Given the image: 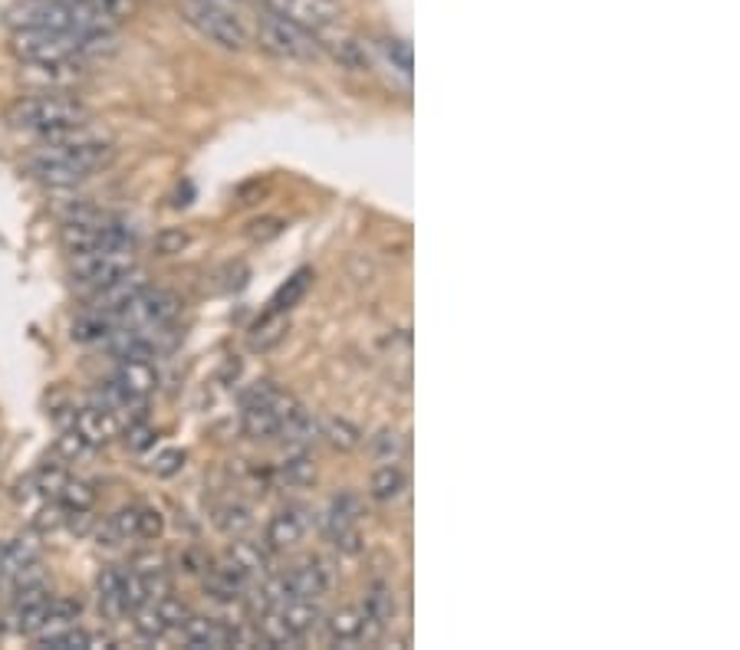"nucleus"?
<instances>
[{
	"mask_svg": "<svg viewBox=\"0 0 740 650\" xmlns=\"http://www.w3.org/2000/svg\"><path fill=\"white\" fill-rule=\"evenodd\" d=\"M116 329V316L106 312H86L73 322V342H103Z\"/></svg>",
	"mask_w": 740,
	"mask_h": 650,
	"instance_id": "27",
	"label": "nucleus"
},
{
	"mask_svg": "<svg viewBox=\"0 0 740 650\" xmlns=\"http://www.w3.org/2000/svg\"><path fill=\"white\" fill-rule=\"evenodd\" d=\"M57 503L73 516V512H90L93 506H96V489L90 486V483H83V480H67L63 483V489L57 493Z\"/></svg>",
	"mask_w": 740,
	"mask_h": 650,
	"instance_id": "28",
	"label": "nucleus"
},
{
	"mask_svg": "<svg viewBox=\"0 0 740 650\" xmlns=\"http://www.w3.org/2000/svg\"><path fill=\"white\" fill-rule=\"evenodd\" d=\"M247 588H250V575H247L234 558H227L224 565L211 568V575H208V591H211L214 598H221V601L244 598Z\"/></svg>",
	"mask_w": 740,
	"mask_h": 650,
	"instance_id": "17",
	"label": "nucleus"
},
{
	"mask_svg": "<svg viewBox=\"0 0 740 650\" xmlns=\"http://www.w3.org/2000/svg\"><path fill=\"white\" fill-rule=\"evenodd\" d=\"M50 607H54V594H50V588L44 581L40 584L17 588L11 607H8V617H4L8 621L4 630L8 634H17V637H37V634L47 630Z\"/></svg>",
	"mask_w": 740,
	"mask_h": 650,
	"instance_id": "7",
	"label": "nucleus"
},
{
	"mask_svg": "<svg viewBox=\"0 0 740 650\" xmlns=\"http://www.w3.org/2000/svg\"><path fill=\"white\" fill-rule=\"evenodd\" d=\"M70 257H73V276L93 289L113 283L116 276L136 267V247H99V250L70 253Z\"/></svg>",
	"mask_w": 740,
	"mask_h": 650,
	"instance_id": "8",
	"label": "nucleus"
},
{
	"mask_svg": "<svg viewBox=\"0 0 740 650\" xmlns=\"http://www.w3.org/2000/svg\"><path fill=\"white\" fill-rule=\"evenodd\" d=\"M67 480H70L67 466H63V463H57V460H47V463H40V470L34 473L31 486H34L40 496L57 499V493L63 489V483H67Z\"/></svg>",
	"mask_w": 740,
	"mask_h": 650,
	"instance_id": "32",
	"label": "nucleus"
},
{
	"mask_svg": "<svg viewBox=\"0 0 740 650\" xmlns=\"http://www.w3.org/2000/svg\"><path fill=\"white\" fill-rule=\"evenodd\" d=\"M359 512H362V503H359V496L355 493H339L332 503H329V509H326V516H322V529H326V535L332 539V545L339 548V552H359L362 548V535H359Z\"/></svg>",
	"mask_w": 740,
	"mask_h": 650,
	"instance_id": "10",
	"label": "nucleus"
},
{
	"mask_svg": "<svg viewBox=\"0 0 740 650\" xmlns=\"http://www.w3.org/2000/svg\"><path fill=\"white\" fill-rule=\"evenodd\" d=\"M392 611H396V601H392V591L386 588V584H373V591L365 594V604H362V614L368 617V621H376V624H389V617H392Z\"/></svg>",
	"mask_w": 740,
	"mask_h": 650,
	"instance_id": "34",
	"label": "nucleus"
},
{
	"mask_svg": "<svg viewBox=\"0 0 740 650\" xmlns=\"http://www.w3.org/2000/svg\"><path fill=\"white\" fill-rule=\"evenodd\" d=\"M214 525H218V532H224L227 539H240L250 525H254V512H250V506H244V503H224V506H218L214 509Z\"/></svg>",
	"mask_w": 740,
	"mask_h": 650,
	"instance_id": "24",
	"label": "nucleus"
},
{
	"mask_svg": "<svg viewBox=\"0 0 740 650\" xmlns=\"http://www.w3.org/2000/svg\"><path fill=\"white\" fill-rule=\"evenodd\" d=\"M83 4H93V8H99V11H106L119 21L132 8V0H83Z\"/></svg>",
	"mask_w": 740,
	"mask_h": 650,
	"instance_id": "45",
	"label": "nucleus"
},
{
	"mask_svg": "<svg viewBox=\"0 0 740 650\" xmlns=\"http://www.w3.org/2000/svg\"><path fill=\"white\" fill-rule=\"evenodd\" d=\"M280 335H283V319H280V312H270L263 322H257V329L250 335V345L254 348H270Z\"/></svg>",
	"mask_w": 740,
	"mask_h": 650,
	"instance_id": "36",
	"label": "nucleus"
},
{
	"mask_svg": "<svg viewBox=\"0 0 740 650\" xmlns=\"http://www.w3.org/2000/svg\"><path fill=\"white\" fill-rule=\"evenodd\" d=\"M126 440H129V447H132V450H145V447L155 440V434H152V427H149V424H142V421H139V424H129Z\"/></svg>",
	"mask_w": 740,
	"mask_h": 650,
	"instance_id": "44",
	"label": "nucleus"
},
{
	"mask_svg": "<svg viewBox=\"0 0 740 650\" xmlns=\"http://www.w3.org/2000/svg\"><path fill=\"white\" fill-rule=\"evenodd\" d=\"M283 234V221H277V217H260V221H254L250 227H247V237L254 240V244H270L273 237H280Z\"/></svg>",
	"mask_w": 740,
	"mask_h": 650,
	"instance_id": "41",
	"label": "nucleus"
},
{
	"mask_svg": "<svg viewBox=\"0 0 740 650\" xmlns=\"http://www.w3.org/2000/svg\"><path fill=\"white\" fill-rule=\"evenodd\" d=\"M306 289H309V270L293 273V276H290V280L277 289V296H273V303H270V306H273L270 312H280V316H283V312H290V309H293V306L306 296Z\"/></svg>",
	"mask_w": 740,
	"mask_h": 650,
	"instance_id": "30",
	"label": "nucleus"
},
{
	"mask_svg": "<svg viewBox=\"0 0 740 650\" xmlns=\"http://www.w3.org/2000/svg\"><path fill=\"white\" fill-rule=\"evenodd\" d=\"M290 398L277 394L270 401H260V404H244V414H240V427L247 437L254 440H273L280 437V421L283 414L290 411Z\"/></svg>",
	"mask_w": 740,
	"mask_h": 650,
	"instance_id": "11",
	"label": "nucleus"
},
{
	"mask_svg": "<svg viewBox=\"0 0 740 650\" xmlns=\"http://www.w3.org/2000/svg\"><path fill=\"white\" fill-rule=\"evenodd\" d=\"M277 611H280V617H283L299 637H306V634L322 621V611L316 607V598H290V601H283Z\"/></svg>",
	"mask_w": 740,
	"mask_h": 650,
	"instance_id": "23",
	"label": "nucleus"
},
{
	"mask_svg": "<svg viewBox=\"0 0 740 650\" xmlns=\"http://www.w3.org/2000/svg\"><path fill=\"white\" fill-rule=\"evenodd\" d=\"M280 476H283L286 486H309L316 480V463H313V457L306 450H296L293 457L283 460Z\"/></svg>",
	"mask_w": 740,
	"mask_h": 650,
	"instance_id": "31",
	"label": "nucleus"
},
{
	"mask_svg": "<svg viewBox=\"0 0 740 650\" xmlns=\"http://www.w3.org/2000/svg\"><path fill=\"white\" fill-rule=\"evenodd\" d=\"M373 453L386 463V460H399L402 453H406V437L399 434V430H392V427H386V430H379L376 437H373Z\"/></svg>",
	"mask_w": 740,
	"mask_h": 650,
	"instance_id": "35",
	"label": "nucleus"
},
{
	"mask_svg": "<svg viewBox=\"0 0 740 650\" xmlns=\"http://www.w3.org/2000/svg\"><path fill=\"white\" fill-rule=\"evenodd\" d=\"M11 27H37V31H63V34H113L116 17L83 4V0H21L11 8Z\"/></svg>",
	"mask_w": 740,
	"mask_h": 650,
	"instance_id": "2",
	"label": "nucleus"
},
{
	"mask_svg": "<svg viewBox=\"0 0 740 650\" xmlns=\"http://www.w3.org/2000/svg\"><path fill=\"white\" fill-rule=\"evenodd\" d=\"M116 158L113 142L86 126L57 132V135H44L40 149L31 155L27 168L37 181L50 185V188H73L86 178H93L96 172L109 168Z\"/></svg>",
	"mask_w": 740,
	"mask_h": 650,
	"instance_id": "1",
	"label": "nucleus"
},
{
	"mask_svg": "<svg viewBox=\"0 0 740 650\" xmlns=\"http://www.w3.org/2000/svg\"><path fill=\"white\" fill-rule=\"evenodd\" d=\"M80 611H83L80 601H73V598H57V594H54V607H50L47 627H70V624L80 617Z\"/></svg>",
	"mask_w": 740,
	"mask_h": 650,
	"instance_id": "38",
	"label": "nucleus"
},
{
	"mask_svg": "<svg viewBox=\"0 0 740 650\" xmlns=\"http://www.w3.org/2000/svg\"><path fill=\"white\" fill-rule=\"evenodd\" d=\"M73 427L93 444V447H103V444H109L113 437H119V430H122V424H119V417H116V411H109V407H83V411H77L73 414Z\"/></svg>",
	"mask_w": 740,
	"mask_h": 650,
	"instance_id": "15",
	"label": "nucleus"
},
{
	"mask_svg": "<svg viewBox=\"0 0 740 650\" xmlns=\"http://www.w3.org/2000/svg\"><path fill=\"white\" fill-rule=\"evenodd\" d=\"M99 545H122L139 539V506H126L119 512H113L103 525H99Z\"/></svg>",
	"mask_w": 740,
	"mask_h": 650,
	"instance_id": "21",
	"label": "nucleus"
},
{
	"mask_svg": "<svg viewBox=\"0 0 740 650\" xmlns=\"http://www.w3.org/2000/svg\"><path fill=\"white\" fill-rule=\"evenodd\" d=\"M326 634H329V640L339 643V647L359 643L362 634H365V614H362V607H339L336 614H329Z\"/></svg>",
	"mask_w": 740,
	"mask_h": 650,
	"instance_id": "20",
	"label": "nucleus"
},
{
	"mask_svg": "<svg viewBox=\"0 0 740 650\" xmlns=\"http://www.w3.org/2000/svg\"><path fill=\"white\" fill-rule=\"evenodd\" d=\"M181 312V303L175 293L168 289H142L122 312H116L119 326H132V329H149V332H165Z\"/></svg>",
	"mask_w": 740,
	"mask_h": 650,
	"instance_id": "6",
	"label": "nucleus"
},
{
	"mask_svg": "<svg viewBox=\"0 0 740 650\" xmlns=\"http://www.w3.org/2000/svg\"><path fill=\"white\" fill-rule=\"evenodd\" d=\"M165 532V516L152 506H139V539L155 542Z\"/></svg>",
	"mask_w": 740,
	"mask_h": 650,
	"instance_id": "39",
	"label": "nucleus"
},
{
	"mask_svg": "<svg viewBox=\"0 0 740 650\" xmlns=\"http://www.w3.org/2000/svg\"><path fill=\"white\" fill-rule=\"evenodd\" d=\"M383 50H386V60L392 63V70H399L402 76H412V47L406 40H386Z\"/></svg>",
	"mask_w": 740,
	"mask_h": 650,
	"instance_id": "40",
	"label": "nucleus"
},
{
	"mask_svg": "<svg viewBox=\"0 0 740 650\" xmlns=\"http://www.w3.org/2000/svg\"><path fill=\"white\" fill-rule=\"evenodd\" d=\"M188 240L191 237L185 231H162L155 237V250H158V257H175V253H181L188 247Z\"/></svg>",
	"mask_w": 740,
	"mask_h": 650,
	"instance_id": "42",
	"label": "nucleus"
},
{
	"mask_svg": "<svg viewBox=\"0 0 740 650\" xmlns=\"http://www.w3.org/2000/svg\"><path fill=\"white\" fill-rule=\"evenodd\" d=\"M181 466H185V453L181 450H165V453L155 457V473L158 476H175Z\"/></svg>",
	"mask_w": 740,
	"mask_h": 650,
	"instance_id": "43",
	"label": "nucleus"
},
{
	"mask_svg": "<svg viewBox=\"0 0 740 650\" xmlns=\"http://www.w3.org/2000/svg\"><path fill=\"white\" fill-rule=\"evenodd\" d=\"M149 286V280H145V273L142 270H129V273H122V276H116L113 283H106V286H99L96 293H93V312H106V316H116V312H122L142 289Z\"/></svg>",
	"mask_w": 740,
	"mask_h": 650,
	"instance_id": "12",
	"label": "nucleus"
},
{
	"mask_svg": "<svg viewBox=\"0 0 740 650\" xmlns=\"http://www.w3.org/2000/svg\"><path fill=\"white\" fill-rule=\"evenodd\" d=\"M8 122L17 132H31V135H57L77 126L90 122V106L73 99V96H57V93H44V96H27L21 103L11 106Z\"/></svg>",
	"mask_w": 740,
	"mask_h": 650,
	"instance_id": "3",
	"label": "nucleus"
},
{
	"mask_svg": "<svg viewBox=\"0 0 740 650\" xmlns=\"http://www.w3.org/2000/svg\"><path fill=\"white\" fill-rule=\"evenodd\" d=\"M406 489H409V473L399 466V460H386L373 473V480H368V493L379 503H396Z\"/></svg>",
	"mask_w": 740,
	"mask_h": 650,
	"instance_id": "19",
	"label": "nucleus"
},
{
	"mask_svg": "<svg viewBox=\"0 0 740 650\" xmlns=\"http://www.w3.org/2000/svg\"><path fill=\"white\" fill-rule=\"evenodd\" d=\"M231 558L254 578V575H263L270 578L273 575V565H270V548L260 545V542H234L231 545Z\"/></svg>",
	"mask_w": 740,
	"mask_h": 650,
	"instance_id": "25",
	"label": "nucleus"
},
{
	"mask_svg": "<svg viewBox=\"0 0 740 650\" xmlns=\"http://www.w3.org/2000/svg\"><path fill=\"white\" fill-rule=\"evenodd\" d=\"M260 4H263V11H273V14L313 31L316 37L336 31L342 21V8L336 0H260Z\"/></svg>",
	"mask_w": 740,
	"mask_h": 650,
	"instance_id": "9",
	"label": "nucleus"
},
{
	"mask_svg": "<svg viewBox=\"0 0 740 650\" xmlns=\"http://www.w3.org/2000/svg\"><path fill=\"white\" fill-rule=\"evenodd\" d=\"M96 591H99V607H103L106 617H122V614H129V611H126V601H122V568H119V565H106V568L99 571Z\"/></svg>",
	"mask_w": 740,
	"mask_h": 650,
	"instance_id": "22",
	"label": "nucleus"
},
{
	"mask_svg": "<svg viewBox=\"0 0 740 650\" xmlns=\"http://www.w3.org/2000/svg\"><path fill=\"white\" fill-rule=\"evenodd\" d=\"M57 450L67 457V460H80V457H90L96 447L77 430V427H70V430H63V437H60V444H57Z\"/></svg>",
	"mask_w": 740,
	"mask_h": 650,
	"instance_id": "37",
	"label": "nucleus"
},
{
	"mask_svg": "<svg viewBox=\"0 0 740 650\" xmlns=\"http://www.w3.org/2000/svg\"><path fill=\"white\" fill-rule=\"evenodd\" d=\"M181 640L195 650L204 647H231V627L214 621V617H201V614H188V621L178 627Z\"/></svg>",
	"mask_w": 740,
	"mask_h": 650,
	"instance_id": "16",
	"label": "nucleus"
},
{
	"mask_svg": "<svg viewBox=\"0 0 740 650\" xmlns=\"http://www.w3.org/2000/svg\"><path fill=\"white\" fill-rule=\"evenodd\" d=\"M132 614H136V630H139V637H145V640H162V637L172 630L168 621L162 617V611H158L155 601H145V604L136 607Z\"/></svg>",
	"mask_w": 740,
	"mask_h": 650,
	"instance_id": "33",
	"label": "nucleus"
},
{
	"mask_svg": "<svg viewBox=\"0 0 740 650\" xmlns=\"http://www.w3.org/2000/svg\"><path fill=\"white\" fill-rule=\"evenodd\" d=\"M280 437L286 444H296V447H306L319 437V421L313 417V411H306L303 404H290V411L283 414L280 421Z\"/></svg>",
	"mask_w": 740,
	"mask_h": 650,
	"instance_id": "18",
	"label": "nucleus"
},
{
	"mask_svg": "<svg viewBox=\"0 0 740 650\" xmlns=\"http://www.w3.org/2000/svg\"><path fill=\"white\" fill-rule=\"evenodd\" d=\"M257 37H260V47L270 50V54L280 57V60L313 63V60H319V50H322V40H319L313 31H306V27H299V24L280 17V14H273V11H263V14H260V21H257Z\"/></svg>",
	"mask_w": 740,
	"mask_h": 650,
	"instance_id": "5",
	"label": "nucleus"
},
{
	"mask_svg": "<svg viewBox=\"0 0 740 650\" xmlns=\"http://www.w3.org/2000/svg\"><path fill=\"white\" fill-rule=\"evenodd\" d=\"M185 21L214 47L221 50H247L250 34L244 27V21L227 8V0H188L185 4Z\"/></svg>",
	"mask_w": 740,
	"mask_h": 650,
	"instance_id": "4",
	"label": "nucleus"
},
{
	"mask_svg": "<svg viewBox=\"0 0 740 650\" xmlns=\"http://www.w3.org/2000/svg\"><path fill=\"white\" fill-rule=\"evenodd\" d=\"M303 535H306V516H303V509L286 506V509H280V512L270 516L263 545L270 552H290V548H296L303 542Z\"/></svg>",
	"mask_w": 740,
	"mask_h": 650,
	"instance_id": "14",
	"label": "nucleus"
},
{
	"mask_svg": "<svg viewBox=\"0 0 740 650\" xmlns=\"http://www.w3.org/2000/svg\"><path fill=\"white\" fill-rule=\"evenodd\" d=\"M319 437H326L329 447H336L342 453H349V450H355L362 444V430L352 421H345V417H326L319 424Z\"/></svg>",
	"mask_w": 740,
	"mask_h": 650,
	"instance_id": "26",
	"label": "nucleus"
},
{
	"mask_svg": "<svg viewBox=\"0 0 740 650\" xmlns=\"http://www.w3.org/2000/svg\"><path fill=\"white\" fill-rule=\"evenodd\" d=\"M329 50H332V57H336V63L342 70H352V73L368 70V54H365V47L359 40H352V37H332Z\"/></svg>",
	"mask_w": 740,
	"mask_h": 650,
	"instance_id": "29",
	"label": "nucleus"
},
{
	"mask_svg": "<svg viewBox=\"0 0 740 650\" xmlns=\"http://www.w3.org/2000/svg\"><path fill=\"white\" fill-rule=\"evenodd\" d=\"M109 385H116L129 401L136 404H145V398L155 391L158 385V375L152 368V362H142V358H122L109 378Z\"/></svg>",
	"mask_w": 740,
	"mask_h": 650,
	"instance_id": "13",
	"label": "nucleus"
}]
</instances>
